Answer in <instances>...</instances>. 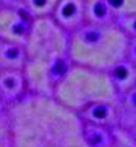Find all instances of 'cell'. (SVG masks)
I'll return each mask as SVG.
<instances>
[{
  "label": "cell",
  "mask_w": 136,
  "mask_h": 147,
  "mask_svg": "<svg viewBox=\"0 0 136 147\" xmlns=\"http://www.w3.org/2000/svg\"><path fill=\"white\" fill-rule=\"evenodd\" d=\"M118 24L121 26V29L126 32L129 36H135L136 35V14L129 15V17L118 18Z\"/></svg>",
  "instance_id": "obj_12"
},
{
  "label": "cell",
  "mask_w": 136,
  "mask_h": 147,
  "mask_svg": "<svg viewBox=\"0 0 136 147\" xmlns=\"http://www.w3.org/2000/svg\"><path fill=\"white\" fill-rule=\"evenodd\" d=\"M0 5L6 8H24V0H0Z\"/></svg>",
  "instance_id": "obj_14"
},
{
  "label": "cell",
  "mask_w": 136,
  "mask_h": 147,
  "mask_svg": "<svg viewBox=\"0 0 136 147\" xmlns=\"http://www.w3.org/2000/svg\"><path fill=\"white\" fill-rule=\"evenodd\" d=\"M52 17L70 34L85 23V0H59Z\"/></svg>",
  "instance_id": "obj_5"
},
{
  "label": "cell",
  "mask_w": 136,
  "mask_h": 147,
  "mask_svg": "<svg viewBox=\"0 0 136 147\" xmlns=\"http://www.w3.org/2000/svg\"><path fill=\"white\" fill-rule=\"evenodd\" d=\"M59 0H24V9L33 18L48 17L53 14Z\"/></svg>",
  "instance_id": "obj_10"
},
{
  "label": "cell",
  "mask_w": 136,
  "mask_h": 147,
  "mask_svg": "<svg viewBox=\"0 0 136 147\" xmlns=\"http://www.w3.org/2000/svg\"><path fill=\"white\" fill-rule=\"evenodd\" d=\"M129 35L118 23H83L68 34V58L73 64L109 71L127 56Z\"/></svg>",
  "instance_id": "obj_2"
},
{
  "label": "cell",
  "mask_w": 136,
  "mask_h": 147,
  "mask_svg": "<svg viewBox=\"0 0 136 147\" xmlns=\"http://www.w3.org/2000/svg\"><path fill=\"white\" fill-rule=\"evenodd\" d=\"M33 17L24 8H0V40L26 44Z\"/></svg>",
  "instance_id": "obj_4"
},
{
  "label": "cell",
  "mask_w": 136,
  "mask_h": 147,
  "mask_svg": "<svg viewBox=\"0 0 136 147\" xmlns=\"http://www.w3.org/2000/svg\"><path fill=\"white\" fill-rule=\"evenodd\" d=\"M26 62V50L23 44H15L0 40V68L23 70Z\"/></svg>",
  "instance_id": "obj_6"
},
{
  "label": "cell",
  "mask_w": 136,
  "mask_h": 147,
  "mask_svg": "<svg viewBox=\"0 0 136 147\" xmlns=\"http://www.w3.org/2000/svg\"><path fill=\"white\" fill-rule=\"evenodd\" d=\"M26 82L38 91H46L54 78H61L71 65L68 58V32L52 15L33 18L24 44Z\"/></svg>",
  "instance_id": "obj_1"
},
{
  "label": "cell",
  "mask_w": 136,
  "mask_h": 147,
  "mask_svg": "<svg viewBox=\"0 0 136 147\" xmlns=\"http://www.w3.org/2000/svg\"><path fill=\"white\" fill-rule=\"evenodd\" d=\"M127 61H130L133 65H136V35L129 38V47H127Z\"/></svg>",
  "instance_id": "obj_13"
},
{
  "label": "cell",
  "mask_w": 136,
  "mask_h": 147,
  "mask_svg": "<svg viewBox=\"0 0 136 147\" xmlns=\"http://www.w3.org/2000/svg\"><path fill=\"white\" fill-rule=\"evenodd\" d=\"M26 78L23 70L18 68H0V90L8 96H15L23 90Z\"/></svg>",
  "instance_id": "obj_8"
},
{
  "label": "cell",
  "mask_w": 136,
  "mask_h": 147,
  "mask_svg": "<svg viewBox=\"0 0 136 147\" xmlns=\"http://www.w3.org/2000/svg\"><path fill=\"white\" fill-rule=\"evenodd\" d=\"M56 96L68 106L85 103H106L117 97V88L107 71L73 64L56 84Z\"/></svg>",
  "instance_id": "obj_3"
},
{
  "label": "cell",
  "mask_w": 136,
  "mask_h": 147,
  "mask_svg": "<svg viewBox=\"0 0 136 147\" xmlns=\"http://www.w3.org/2000/svg\"><path fill=\"white\" fill-rule=\"evenodd\" d=\"M113 15L106 0H85V23H111Z\"/></svg>",
  "instance_id": "obj_9"
},
{
  "label": "cell",
  "mask_w": 136,
  "mask_h": 147,
  "mask_svg": "<svg viewBox=\"0 0 136 147\" xmlns=\"http://www.w3.org/2000/svg\"><path fill=\"white\" fill-rule=\"evenodd\" d=\"M113 18H123L136 14V0H106Z\"/></svg>",
  "instance_id": "obj_11"
},
{
  "label": "cell",
  "mask_w": 136,
  "mask_h": 147,
  "mask_svg": "<svg viewBox=\"0 0 136 147\" xmlns=\"http://www.w3.org/2000/svg\"><path fill=\"white\" fill-rule=\"evenodd\" d=\"M107 73L111 74V79H112L113 85H115L117 91L118 90H123V91L132 90L136 85V65H133L127 59L117 64Z\"/></svg>",
  "instance_id": "obj_7"
}]
</instances>
